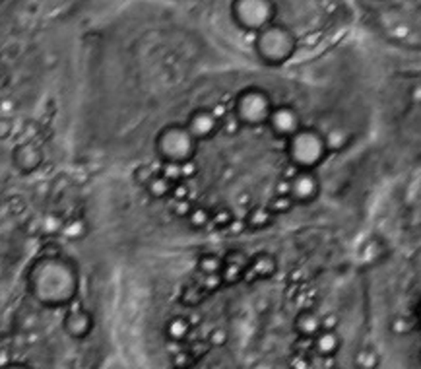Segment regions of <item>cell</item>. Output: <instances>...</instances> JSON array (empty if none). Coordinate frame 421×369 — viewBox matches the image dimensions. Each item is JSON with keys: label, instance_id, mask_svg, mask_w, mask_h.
Masks as SVG:
<instances>
[{"label": "cell", "instance_id": "1", "mask_svg": "<svg viewBox=\"0 0 421 369\" xmlns=\"http://www.w3.org/2000/svg\"><path fill=\"white\" fill-rule=\"evenodd\" d=\"M26 280L29 294L45 308H68L80 290L78 266L61 253L37 256Z\"/></svg>", "mask_w": 421, "mask_h": 369}, {"label": "cell", "instance_id": "2", "mask_svg": "<svg viewBox=\"0 0 421 369\" xmlns=\"http://www.w3.org/2000/svg\"><path fill=\"white\" fill-rule=\"evenodd\" d=\"M297 37L290 27L280 22H274L256 34L253 45H255L258 61L266 66L276 68L293 59V55L297 51Z\"/></svg>", "mask_w": 421, "mask_h": 369}, {"label": "cell", "instance_id": "3", "mask_svg": "<svg viewBox=\"0 0 421 369\" xmlns=\"http://www.w3.org/2000/svg\"><path fill=\"white\" fill-rule=\"evenodd\" d=\"M286 154L290 159V166L295 169L315 171L316 167L323 166L328 156L325 134L313 126H301L291 138L286 140Z\"/></svg>", "mask_w": 421, "mask_h": 369}, {"label": "cell", "instance_id": "4", "mask_svg": "<svg viewBox=\"0 0 421 369\" xmlns=\"http://www.w3.org/2000/svg\"><path fill=\"white\" fill-rule=\"evenodd\" d=\"M156 156L161 164H173V166H183L196 158L198 152V142L191 136L184 124L171 123L159 129L154 140Z\"/></svg>", "mask_w": 421, "mask_h": 369}, {"label": "cell", "instance_id": "5", "mask_svg": "<svg viewBox=\"0 0 421 369\" xmlns=\"http://www.w3.org/2000/svg\"><path fill=\"white\" fill-rule=\"evenodd\" d=\"M272 96L260 86H246L233 97L231 115L237 119V123L246 129L264 126L268 117L272 113Z\"/></svg>", "mask_w": 421, "mask_h": 369}, {"label": "cell", "instance_id": "6", "mask_svg": "<svg viewBox=\"0 0 421 369\" xmlns=\"http://www.w3.org/2000/svg\"><path fill=\"white\" fill-rule=\"evenodd\" d=\"M229 14L241 31L256 36L264 27L276 22L278 4L272 0H233Z\"/></svg>", "mask_w": 421, "mask_h": 369}, {"label": "cell", "instance_id": "7", "mask_svg": "<svg viewBox=\"0 0 421 369\" xmlns=\"http://www.w3.org/2000/svg\"><path fill=\"white\" fill-rule=\"evenodd\" d=\"M184 126H186V131L191 132L194 140L200 144V142L212 140V138L218 136L221 126V117L214 109L198 107V109H194L193 113L189 115Z\"/></svg>", "mask_w": 421, "mask_h": 369}, {"label": "cell", "instance_id": "8", "mask_svg": "<svg viewBox=\"0 0 421 369\" xmlns=\"http://www.w3.org/2000/svg\"><path fill=\"white\" fill-rule=\"evenodd\" d=\"M264 126H268V131L272 132L276 138L288 140L303 126V123H301V115L295 107L280 103V106H274L272 113Z\"/></svg>", "mask_w": 421, "mask_h": 369}, {"label": "cell", "instance_id": "9", "mask_svg": "<svg viewBox=\"0 0 421 369\" xmlns=\"http://www.w3.org/2000/svg\"><path fill=\"white\" fill-rule=\"evenodd\" d=\"M288 194L293 204H311L315 203L320 194V179L316 171L301 169L288 181Z\"/></svg>", "mask_w": 421, "mask_h": 369}, {"label": "cell", "instance_id": "10", "mask_svg": "<svg viewBox=\"0 0 421 369\" xmlns=\"http://www.w3.org/2000/svg\"><path fill=\"white\" fill-rule=\"evenodd\" d=\"M96 326L94 315L88 309L82 305H74V308L66 309V313L62 317V331L68 334L74 340H84L88 338L91 331Z\"/></svg>", "mask_w": 421, "mask_h": 369}, {"label": "cell", "instance_id": "11", "mask_svg": "<svg viewBox=\"0 0 421 369\" xmlns=\"http://www.w3.org/2000/svg\"><path fill=\"white\" fill-rule=\"evenodd\" d=\"M278 273V261L270 253H256L249 256L245 268H243V282L245 284H256V282H266L274 278Z\"/></svg>", "mask_w": 421, "mask_h": 369}, {"label": "cell", "instance_id": "12", "mask_svg": "<svg viewBox=\"0 0 421 369\" xmlns=\"http://www.w3.org/2000/svg\"><path fill=\"white\" fill-rule=\"evenodd\" d=\"M43 148L34 140L20 142L18 146H14V150H12V164L24 175H29V173L37 171L39 167L43 166Z\"/></svg>", "mask_w": 421, "mask_h": 369}, {"label": "cell", "instance_id": "13", "mask_svg": "<svg viewBox=\"0 0 421 369\" xmlns=\"http://www.w3.org/2000/svg\"><path fill=\"white\" fill-rule=\"evenodd\" d=\"M342 350V336L338 331H320L311 340V352L323 360H332Z\"/></svg>", "mask_w": 421, "mask_h": 369}, {"label": "cell", "instance_id": "14", "mask_svg": "<svg viewBox=\"0 0 421 369\" xmlns=\"http://www.w3.org/2000/svg\"><path fill=\"white\" fill-rule=\"evenodd\" d=\"M293 331L299 338H309L313 340L316 334L323 331V317L313 309H303L299 311L293 319Z\"/></svg>", "mask_w": 421, "mask_h": 369}, {"label": "cell", "instance_id": "15", "mask_svg": "<svg viewBox=\"0 0 421 369\" xmlns=\"http://www.w3.org/2000/svg\"><path fill=\"white\" fill-rule=\"evenodd\" d=\"M191 331H193V323L183 315L171 317V319L165 323V328H163L165 338L173 344L184 342V340L191 336Z\"/></svg>", "mask_w": 421, "mask_h": 369}, {"label": "cell", "instance_id": "16", "mask_svg": "<svg viewBox=\"0 0 421 369\" xmlns=\"http://www.w3.org/2000/svg\"><path fill=\"white\" fill-rule=\"evenodd\" d=\"M274 218L276 216L266 206H255V208L246 212L245 226L246 229H253V231H263V229L272 226Z\"/></svg>", "mask_w": 421, "mask_h": 369}, {"label": "cell", "instance_id": "17", "mask_svg": "<svg viewBox=\"0 0 421 369\" xmlns=\"http://www.w3.org/2000/svg\"><path fill=\"white\" fill-rule=\"evenodd\" d=\"M381 354L375 346H361L353 354V368L355 369H378L381 368Z\"/></svg>", "mask_w": 421, "mask_h": 369}, {"label": "cell", "instance_id": "18", "mask_svg": "<svg viewBox=\"0 0 421 369\" xmlns=\"http://www.w3.org/2000/svg\"><path fill=\"white\" fill-rule=\"evenodd\" d=\"M146 193H148L149 198H154V201H167V198H171V191H173V183L163 177L161 173L152 177V181H149L146 187Z\"/></svg>", "mask_w": 421, "mask_h": 369}, {"label": "cell", "instance_id": "19", "mask_svg": "<svg viewBox=\"0 0 421 369\" xmlns=\"http://www.w3.org/2000/svg\"><path fill=\"white\" fill-rule=\"evenodd\" d=\"M325 142L328 154L330 152H342V150L348 148V144L351 142V132L342 129V126H336L328 134H325Z\"/></svg>", "mask_w": 421, "mask_h": 369}, {"label": "cell", "instance_id": "20", "mask_svg": "<svg viewBox=\"0 0 421 369\" xmlns=\"http://www.w3.org/2000/svg\"><path fill=\"white\" fill-rule=\"evenodd\" d=\"M61 233L66 239H71V241H78V239L88 236V222L84 218H71V220L62 224Z\"/></svg>", "mask_w": 421, "mask_h": 369}, {"label": "cell", "instance_id": "21", "mask_svg": "<svg viewBox=\"0 0 421 369\" xmlns=\"http://www.w3.org/2000/svg\"><path fill=\"white\" fill-rule=\"evenodd\" d=\"M210 218H212V210L202 206V204H193V208L186 216V224L193 229H206L210 226Z\"/></svg>", "mask_w": 421, "mask_h": 369}, {"label": "cell", "instance_id": "22", "mask_svg": "<svg viewBox=\"0 0 421 369\" xmlns=\"http://www.w3.org/2000/svg\"><path fill=\"white\" fill-rule=\"evenodd\" d=\"M221 266H223L221 256L214 255V253H204V255L198 256V261H196V270H198L202 276L220 274Z\"/></svg>", "mask_w": 421, "mask_h": 369}, {"label": "cell", "instance_id": "23", "mask_svg": "<svg viewBox=\"0 0 421 369\" xmlns=\"http://www.w3.org/2000/svg\"><path fill=\"white\" fill-rule=\"evenodd\" d=\"M220 280L221 286H235L239 282H243V266L223 263L220 270Z\"/></svg>", "mask_w": 421, "mask_h": 369}, {"label": "cell", "instance_id": "24", "mask_svg": "<svg viewBox=\"0 0 421 369\" xmlns=\"http://www.w3.org/2000/svg\"><path fill=\"white\" fill-rule=\"evenodd\" d=\"M235 220V214L231 208L228 206H221L218 210H212V218H210V226H214L220 231H226L229 228V224Z\"/></svg>", "mask_w": 421, "mask_h": 369}, {"label": "cell", "instance_id": "25", "mask_svg": "<svg viewBox=\"0 0 421 369\" xmlns=\"http://www.w3.org/2000/svg\"><path fill=\"white\" fill-rule=\"evenodd\" d=\"M295 204L290 198V194H276L270 203L266 204V208L272 212L274 216H281V214H288Z\"/></svg>", "mask_w": 421, "mask_h": 369}, {"label": "cell", "instance_id": "26", "mask_svg": "<svg viewBox=\"0 0 421 369\" xmlns=\"http://www.w3.org/2000/svg\"><path fill=\"white\" fill-rule=\"evenodd\" d=\"M196 363L191 352L189 350H177L175 354H171V366L173 369H191Z\"/></svg>", "mask_w": 421, "mask_h": 369}, {"label": "cell", "instance_id": "27", "mask_svg": "<svg viewBox=\"0 0 421 369\" xmlns=\"http://www.w3.org/2000/svg\"><path fill=\"white\" fill-rule=\"evenodd\" d=\"M159 169H156V167L152 166H138L136 169H134V173H132V177H134V181L140 184V187H146V184L152 181V177L158 175Z\"/></svg>", "mask_w": 421, "mask_h": 369}, {"label": "cell", "instance_id": "28", "mask_svg": "<svg viewBox=\"0 0 421 369\" xmlns=\"http://www.w3.org/2000/svg\"><path fill=\"white\" fill-rule=\"evenodd\" d=\"M229 340V333L226 328H221V326H216L214 331H210L208 334V338H206V342L214 346V348H221V346H226Z\"/></svg>", "mask_w": 421, "mask_h": 369}, {"label": "cell", "instance_id": "29", "mask_svg": "<svg viewBox=\"0 0 421 369\" xmlns=\"http://www.w3.org/2000/svg\"><path fill=\"white\" fill-rule=\"evenodd\" d=\"M413 323L412 319H406V317H396L394 321L390 323V331L398 336H406V334L412 333Z\"/></svg>", "mask_w": 421, "mask_h": 369}, {"label": "cell", "instance_id": "30", "mask_svg": "<svg viewBox=\"0 0 421 369\" xmlns=\"http://www.w3.org/2000/svg\"><path fill=\"white\" fill-rule=\"evenodd\" d=\"M221 261L229 264H237V266H243V268H245L249 255H246L245 251H241V249H231V251L226 253V256H221Z\"/></svg>", "mask_w": 421, "mask_h": 369}, {"label": "cell", "instance_id": "31", "mask_svg": "<svg viewBox=\"0 0 421 369\" xmlns=\"http://www.w3.org/2000/svg\"><path fill=\"white\" fill-rule=\"evenodd\" d=\"M191 198V187L186 181H179L173 183V191H171V201H189Z\"/></svg>", "mask_w": 421, "mask_h": 369}, {"label": "cell", "instance_id": "32", "mask_svg": "<svg viewBox=\"0 0 421 369\" xmlns=\"http://www.w3.org/2000/svg\"><path fill=\"white\" fill-rule=\"evenodd\" d=\"M200 288L204 291H206V294H212V291L220 290V288H221L220 274H210V276H202Z\"/></svg>", "mask_w": 421, "mask_h": 369}, {"label": "cell", "instance_id": "33", "mask_svg": "<svg viewBox=\"0 0 421 369\" xmlns=\"http://www.w3.org/2000/svg\"><path fill=\"white\" fill-rule=\"evenodd\" d=\"M241 129V124L237 123V119L233 117V115L229 113L226 115V117H221V126H220V132L223 131L226 134H229V136H233L235 132Z\"/></svg>", "mask_w": 421, "mask_h": 369}, {"label": "cell", "instance_id": "34", "mask_svg": "<svg viewBox=\"0 0 421 369\" xmlns=\"http://www.w3.org/2000/svg\"><path fill=\"white\" fill-rule=\"evenodd\" d=\"M191 208H193V203H191V201H173V203H171V212H173L175 216H181V218H186Z\"/></svg>", "mask_w": 421, "mask_h": 369}, {"label": "cell", "instance_id": "35", "mask_svg": "<svg viewBox=\"0 0 421 369\" xmlns=\"http://www.w3.org/2000/svg\"><path fill=\"white\" fill-rule=\"evenodd\" d=\"M186 350L191 352V356H193L194 360H198V358H202L206 352L210 350V344L206 342V338H204V340H196V342H194L191 348H186Z\"/></svg>", "mask_w": 421, "mask_h": 369}, {"label": "cell", "instance_id": "36", "mask_svg": "<svg viewBox=\"0 0 421 369\" xmlns=\"http://www.w3.org/2000/svg\"><path fill=\"white\" fill-rule=\"evenodd\" d=\"M291 369H313V363L307 354H295L291 360Z\"/></svg>", "mask_w": 421, "mask_h": 369}, {"label": "cell", "instance_id": "37", "mask_svg": "<svg viewBox=\"0 0 421 369\" xmlns=\"http://www.w3.org/2000/svg\"><path fill=\"white\" fill-rule=\"evenodd\" d=\"M336 325H338V317L336 315L323 317V331H336Z\"/></svg>", "mask_w": 421, "mask_h": 369}, {"label": "cell", "instance_id": "38", "mask_svg": "<svg viewBox=\"0 0 421 369\" xmlns=\"http://www.w3.org/2000/svg\"><path fill=\"white\" fill-rule=\"evenodd\" d=\"M0 369H34V368L27 366V363H22V361H10V363L0 366Z\"/></svg>", "mask_w": 421, "mask_h": 369}]
</instances>
